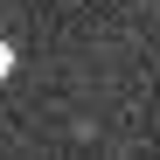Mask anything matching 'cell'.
Listing matches in <instances>:
<instances>
[{
	"mask_svg": "<svg viewBox=\"0 0 160 160\" xmlns=\"http://www.w3.org/2000/svg\"><path fill=\"white\" fill-rule=\"evenodd\" d=\"M7 77H14V42L0 35V84H7Z\"/></svg>",
	"mask_w": 160,
	"mask_h": 160,
	"instance_id": "obj_1",
	"label": "cell"
}]
</instances>
